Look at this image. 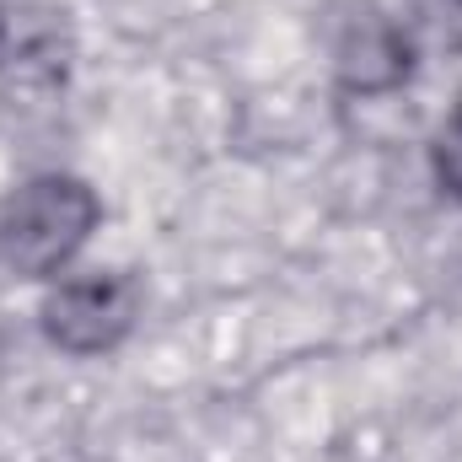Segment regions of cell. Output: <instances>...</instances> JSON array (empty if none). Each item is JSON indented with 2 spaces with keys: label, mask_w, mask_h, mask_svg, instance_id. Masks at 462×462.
I'll return each mask as SVG.
<instances>
[{
  "label": "cell",
  "mask_w": 462,
  "mask_h": 462,
  "mask_svg": "<svg viewBox=\"0 0 462 462\" xmlns=\"http://www.w3.org/2000/svg\"><path fill=\"white\" fill-rule=\"evenodd\" d=\"M103 226V199L76 172H38L0 194V274L54 285L70 274L92 231Z\"/></svg>",
  "instance_id": "cell-1"
},
{
  "label": "cell",
  "mask_w": 462,
  "mask_h": 462,
  "mask_svg": "<svg viewBox=\"0 0 462 462\" xmlns=\"http://www.w3.org/2000/svg\"><path fill=\"white\" fill-rule=\"evenodd\" d=\"M140 312H145V285L134 269H87V274H60L43 291L38 328L60 355L92 360L114 355L134 334Z\"/></svg>",
  "instance_id": "cell-2"
},
{
  "label": "cell",
  "mask_w": 462,
  "mask_h": 462,
  "mask_svg": "<svg viewBox=\"0 0 462 462\" xmlns=\"http://www.w3.org/2000/svg\"><path fill=\"white\" fill-rule=\"evenodd\" d=\"M414 32L382 0H349L334 22V81L345 97H387L414 76Z\"/></svg>",
  "instance_id": "cell-3"
},
{
  "label": "cell",
  "mask_w": 462,
  "mask_h": 462,
  "mask_svg": "<svg viewBox=\"0 0 462 462\" xmlns=\"http://www.w3.org/2000/svg\"><path fill=\"white\" fill-rule=\"evenodd\" d=\"M425 156H430V178H436V189L462 210V108H452V114L436 124Z\"/></svg>",
  "instance_id": "cell-4"
},
{
  "label": "cell",
  "mask_w": 462,
  "mask_h": 462,
  "mask_svg": "<svg viewBox=\"0 0 462 462\" xmlns=\"http://www.w3.org/2000/svg\"><path fill=\"white\" fill-rule=\"evenodd\" d=\"M5 32H11V11L0 5V60H5Z\"/></svg>",
  "instance_id": "cell-5"
},
{
  "label": "cell",
  "mask_w": 462,
  "mask_h": 462,
  "mask_svg": "<svg viewBox=\"0 0 462 462\" xmlns=\"http://www.w3.org/2000/svg\"><path fill=\"white\" fill-rule=\"evenodd\" d=\"M452 5H457V11H462V0H452Z\"/></svg>",
  "instance_id": "cell-6"
}]
</instances>
